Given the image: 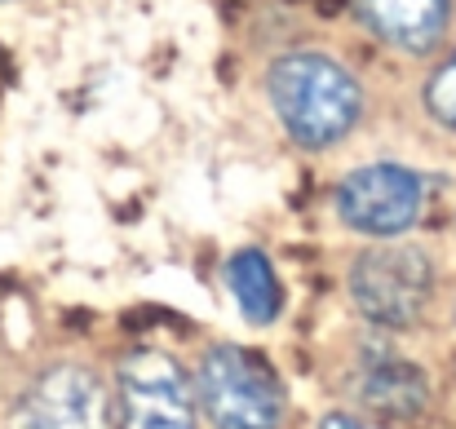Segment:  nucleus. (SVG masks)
I'll return each instance as SVG.
<instances>
[{
	"label": "nucleus",
	"mask_w": 456,
	"mask_h": 429,
	"mask_svg": "<svg viewBox=\"0 0 456 429\" xmlns=\"http://www.w3.org/2000/svg\"><path fill=\"white\" fill-rule=\"evenodd\" d=\"M9 429H111V399L89 368L58 363L18 394Z\"/></svg>",
	"instance_id": "nucleus-5"
},
{
	"label": "nucleus",
	"mask_w": 456,
	"mask_h": 429,
	"mask_svg": "<svg viewBox=\"0 0 456 429\" xmlns=\"http://www.w3.org/2000/svg\"><path fill=\"white\" fill-rule=\"evenodd\" d=\"M195 399L213 429H284V385L253 350H208L195 376Z\"/></svg>",
	"instance_id": "nucleus-2"
},
{
	"label": "nucleus",
	"mask_w": 456,
	"mask_h": 429,
	"mask_svg": "<svg viewBox=\"0 0 456 429\" xmlns=\"http://www.w3.org/2000/svg\"><path fill=\"white\" fill-rule=\"evenodd\" d=\"M350 292H354V305L377 328H412L430 305L435 271H430L426 253H417L408 244H381L354 262Z\"/></svg>",
	"instance_id": "nucleus-3"
},
{
	"label": "nucleus",
	"mask_w": 456,
	"mask_h": 429,
	"mask_svg": "<svg viewBox=\"0 0 456 429\" xmlns=\"http://www.w3.org/2000/svg\"><path fill=\"white\" fill-rule=\"evenodd\" d=\"M116 429H195V390L177 359L134 350L116 372Z\"/></svg>",
	"instance_id": "nucleus-4"
},
{
	"label": "nucleus",
	"mask_w": 456,
	"mask_h": 429,
	"mask_svg": "<svg viewBox=\"0 0 456 429\" xmlns=\"http://www.w3.org/2000/svg\"><path fill=\"white\" fill-rule=\"evenodd\" d=\"M319 429H372V425H363V421H354V417H341V412H337V417H323V425Z\"/></svg>",
	"instance_id": "nucleus-11"
},
{
	"label": "nucleus",
	"mask_w": 456,
	"mask_h": 429,
	"mask_svg": "<svg viewBox=\"0 0 456 429\" xmlns=\"http://www.w3.org/2000/svg\"><path fill=\"white\" fill-rule=\"evenodd\" d=\"M226 279H231V296L235 305L248 314V323H271L284 305V292H280V279L271 271V262L253 248L235 253L231 266H226Z\"/></svg>",
	"instance_id": "nucleus-9"
},
{
	"label": "nucleus",
	"mask_w": 456,
	"mask_h": 429,
	"mask_svg": "<svg viewBox=\"0 0 456 429\" xmlns=\"http://www.w3.org/2000/svg\"><path fill=\"white\" fill-rule=\"evenodd\" d=\"M426 102L435 111V120H444L448 129H456V53L430 76V89H426Z\"/></svg>",
	"instance_id": "nucleus-10"
},
{
	"label": "nucleus",
	"mask_w": 456,
	"mask_h": 429,
	"mask_svg": "<svg viewBox=\"0 0 456 429\" xmlns=\"http://www.w3.org/2000/svg\"><path fill=\"white\" fill-rule=\"evenodd\" d=\"M368 27L399 49H430L448 22V0H359Z\"/></svg>",
	"instance_id": "nucleus-8"
},
{
	"label": "nucleus",
	"mask_w": 456,
	"mask_h": 429,
	"mask_svg": "<svg viewBox=\"0 0 456 429\" xmlns=\"http://www.w3.org/2000/svg\"><path fill=\"white\" fill-rule=\"evenodd\" d=\"M271 102L302 146L346 138L359 120V85L323 53H289L271 67Z\"/></svg>",
	"instance_id": "nucleus-1"
},
{
	"label": "nucleus",
	"mask_w": 456,
	"mask_h": 429,
	"mask_svg": "<svg viewBox=\"0 0 456 429\" xmlns=\"http://www.w3.org/2000/svg\"><path fill=\"white\" fill-rule=\"evenodd\" d=\"M421 204H426L421 177L399 164H368V168L350 173L337 190L341 222L363 235H381V239L408 231L421 217Z\"/></svg>",
	"instance_id": "nucleus-6"
},
{
	"label": "nucleus",
	"mask_w": 456,
	"mask_h": 429,
	"mask_svg": "<svg viewBox=\"0 0 456 429\" xmlns=\"http://www.w3.org/2000/svg\"><path fill=\"white\" fill-rule=\"evenodd\" d=\"M359 399L386 421H412L426 412L430 399L426 372L399 354H368V363L359 368Z\"/></svg>",
	"instance_id": "nucleus-7"
}]
</instances>
